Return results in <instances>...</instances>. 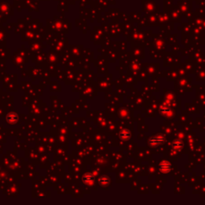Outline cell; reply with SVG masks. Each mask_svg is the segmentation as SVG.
I'll return each instance as SVG.
<instances>
[{
    "instance_id": "6da1fadb",
    "label": "cell",
    "mask_w": 205,
    "mask_h": 205,
    "mask_svg": "<svg viewBox=\"0 0 205 205\" xmlns=\"http://www.w3.org/2000/svg\"><path fill=\"white\" fill-rule=\"evenodd\" d=\"M83 182L85 184H91L94 182V176L90 173L86 174L83 178Z\"/></svg>"
},
{
    "instance_id": "7a4b0ae2",
    "label": "cell",
    "mask_w": 205,
    "mask_h": 205,
    "mask_svg": "<svg viewBox=\"0 0 205 205\" xmlns=\"http://www.w3.org/2000/svg\"><path fill=\"white\" fill-rule=\"evenodd\" d=\"M99 183H100L102 187L107 186L109 183L108 177H107V176H102V177L100 178V180H99Z\"/></svg>"
}]
</instances>
